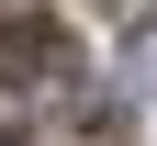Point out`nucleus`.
I'll use <instances>...</instances> for the list:
<instances>
[{
    "label": "nucleus",
    "mask_w": 157,
    "mask_h": 146,
    "mask_svg": "<svg viewBox=\"0 0 157 146\" xmlns=\"http://www.w3.org/2000/svg\"><path fill=\"white\" fill-rule=\"evenodd\" d=\"M56 68H67L56 23H0V79H56Z\"/></svg>",
    "instance_id": "obj_1"
}]
</instances>
